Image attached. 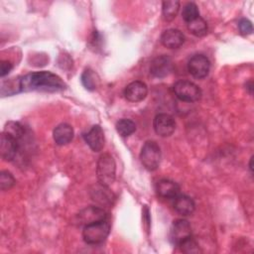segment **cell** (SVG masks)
<instances>
[{"label":"cell","instance_id":"obj_16","mask_svg":"<svg viewBox=\"0 0 254 254\" xmlns=\"http://www.w3.org/2000/svg\"><path fill=\"white\" fill-rule=\"evenodd\" d=\"M156 191L164 198H175L180 193V187L177 183L164 179L157 183Z\"/></svg>","mask_w":254,"mask_h":254},{"label":"cell","instance_id":"obj_3","mask_svg":"<svg viewBox=\"0 0 254 254\" xmlns=\"http://www.w3.org/2000/svg\"><path fill=\"white\" fill-rule=\"evenodd\" d=\"M116 165L113 157L108 154H102L98 161L96 167V175L98 183L103 186H110L115 180Z\"/></svg>","mask_w":254,"mask_h":254},{"label":"cell","instance_id":"obj_15","mask_svg":"<svg viewBox=\"0 0 254 254\" xmlns=\"http://www.w3.org/2000/svg\"><path fill=\"white\" fill-rule=\"evenodd\" d=\"M185 42L184 34L178 29H168L161 36V43L169 49H178Z\"/></svg>","mask_w":254,"mask_h":254},{"label":"cell","instance_id":"obj_19","mask_svg":"<svg viewBox=\"0 0 254 254\" xmlns=\"http://www.w3.org/2000/svg\"><path fill=\"white\" fill-rule=\"evenodd\" d=\"M22 91L21 77H12L9 79H2L1 81V95L9 96Z\"/></svg>","mask_w":254,"mask_h":254},{"label":"cell","instance_id":"obj_26","mask_svg":"<svg viewBox=\"0 0 254 254\" xmlns=\"http://www.w3.org/2000/svg\"><path fill=\"white\" fill-rule=\"evenodd\" d=\"M15 185V179L8 171L0 173V189L1 190H8Z\"/></svg>","mask_w":254,"mask_h":254},{"label":"cell","instance_id":"obj_21","mask_svg":"<svg viewBox=\"0 0 254 254\" xmlns=\"http://www.w3.org/2000/svg\"><path fill=\"white\" fill-rule=\"evenodd\" d=\"M81 82L86 89L94 90L99 84V77L94 70L87 68L81 74Z\"/></svg>","mask_w":254,"mask_h":254},{"label":"cell","instance_id":"obj_27","mask_svg":"<svg viewBox=\"0 0 254 254\" xmlns=\"http://www.w3.org/2000/svg\"><path fill=\"white\" fill-rule=\"evenodd\" d=\"M179 246H181L182 250L184 252H186V253H197L199 251L197 243L191 237H190L187 240H185Z\"/></svg>","mask_w":254,"mask_h":254},{"label":"cell","instance_id":"obj_29","mask_svg":"<svg viewBox=\"0 0 254 254\" xmlns=\"http://www.w3.org/2000/svg\"><path fill=\"white\" fill-rule=\"evenodd\" d=\"M12 67H13V65L9 61H1V64H0L1 77H4L5 75H7L10 72V70L12 69Z\"/></svg>","mask_w":254,"mask_h":254},{"label":"cell","instance_id":"obj_8","mask_svg":"<svg viewBox=\"0 0 254 254\" xmlns=\"http://www.w3.org/2000/svg\"><path fill=\"white\" fill-rule=\"evenodd\" d=\"M190 237H191V226L188 220L177 219L173 222L170 231V238L174 244L179 246Z\"/></svg>","mask_w":254,"mask_h":254},{"label":"cell","instance_id":"obj_7","mask_svg":"<svg viewBox=\"0 0 254 254\" xmlns=\"http://www.w3.org/2000/svg\"><path fill=\"white\" fill-rule=\"evenodd\" d=\"M104 219H107V213L103 208L98 206H87L81 209L76 215L77 223L82 226H86Z\"/></svg>","mask_w":254,"mask_h":254},{"label":"cell","instance_id":"obj_30","mask_svg":"<svg viewBox=\"0 0 254 254\" xmlns=\"http://www.w3.org/2000/svg\"><path fill=\"white\" fill-rule=\"evenodd\" d=\"M252 160H253V158L251 157V159H250V164H249V168H250L251 171H252Z\"/></svg>","mask_w":254,"mask_h":254},{"label":"cell","instance_id":"obj_25","mask_svg":"<svg viewBox=\"0 0 254 254\" xmlns=\"http://www.w3.org/2000/svg\"><path fill=\"white\" fill-rule=\"evenodd\" d=\"M4 132L8 133L9 135L13 136L14 138H16L18 141L24 136L25 134V130L24 127L18 123V122H14V121H9L6 125H5V129Z\"/></svg>","mask_w":254,"mask_h":254},{"label":"cell","instance_id":"obj_9","mask_svg":"<svg viewBox=\"0 0 254 254\" xmlns=\"http://www.w3.org/2000/svg\"><path fill=\"white\" fill-rule=\"evenodd\" d=\"M153 127L159 136L169 137L176 129V122L172 115L167 113H159L154 118Z\"/></svg>","mask_w":254,"mask_h":254},{"label":"cell","instance_id":"obj_5","mask_svg":"<svg viewBox=\"0 0 254 254\" xmlns=\"http://www.w3.org/2000/svg\"><path fill=\"white\" fill-rule=\"evenodd\" d=\"M173 91L175 95L185 102H195L201 98L200 88L193 82L189 80H178L174 86Z\"/></svg>","mask_w":254,"mask_h":254},{"label":"cell","instance_id":"obj_13","mask_svg":"<svg viewBox=\"0 0 254 254\" xmlns=\"http://www.w3.org/2000/svg\"><path fill=\"white\" fill-rule=\"evenodd\" d=\"M148 94V87L143 81H133L129 83L124 89V96L130 102H139L146 98Z\"/></svg>","mask_w":254,"mask_h":254},{"label":"cell","instance_id":"obj_2","mask_svg":"<svg viewBox=\"0 0 254 254\" xmlns=\"http://www.w3.org/2000/svg\"><path fill=\"white\" fill-rule=\"evenodd\" d=\"M110 232V223L107 219L88 224L83 227L82 237L87 244L102 243Z\"/></svg>","mask_w":254,"mask_h":254},{"label":"cell","instance_id":"obj_11","mask_svg":"<svg viewBox=\"0 0 254 254\" xmlns=\"http://www.w3.org/2000/svg\"><path fill=\"white\" fill-rule=\"evenodd\" d=\"M173 70V62L166 55L156 57L150 65V72L156 77H165Z\"/></svg>","mask_w":254,"mask_h":254},{"label":"cell","instance_id":"obj_24","mask_svg":"<svg viewBox=\"0 0 254 254\" xmlns=\"http://www.w3.org/2000/svg\"><path fill=\"white\" fill-rule=\"evenodd\" d=\"M182 17L183 19L189 23L192 20H194L195 18L199 17V11H198V8L197 6L192 3V2H190V3H187L184 8H183V12H182Z\"/></svg>","mask_w":254,"mask_h":254},{"label":"cell","instance_id":"obj_4","mask_svg":"<svg viewBox=\"0 0 254 254\" xmlns=\"http://www.w3.org/2000/svg\"><path fill=\"white\" fill-rule=\"evenodd\" d=\"M161 148L155 141H147L140 152L142 165L149 171H155L161 162Z\"/></svg>","mask_w":254,"mask_h":254},{"label":"cell","instance_id":"obj_28","mask_svg":"<svg viewBox=\"0 0 254 254\" xmlns=\"http://www.w3.org/2000/svg\"><path fill=\"white\" fill-rule=\"evenodd\" d=\"M238 28H239L240 33H241L243 36L250 35V34H252V32H253L252 23H251L248 19H245V18L241 19V20L238 22Z\"/></svg>","mask_w":254,"mask_h":254},{"label":"cell","instance_id":"obj_17","mask_svg":"<svg viewBox=\"0 0 254 254\" xmlns=\"http://www.w3.org/2000/svg\"><path fill=\"white\" fill-rule=\"evenodd\" d=\"M53 137L57 145H60V146L66 145L73 138V129L69 124L62 123L55 128Z\"/></svg>","mask_w":254,"mask_h":254},{"label":"cell","instance_id":"obj_18","mask_svg":"<svg viewBox=\"0 0 254 254\" xmlns=\"http://www.w3.org/2000/svg\"><path fill=\"white\" fill-rule=\"evenodd\" d=\"M174 207L177 210V212L184 216H187L190 215L194 211L195 204L190 196L186 194H178L175 197Z\"/></svg>","mask_w":254,"mask_h":254},{"label":"cell","instance_id":"obj_23","mask_svg":"<svg viewBox=\"0 0 254 254\" xmlns=\"http://www.w3.org/2000/svg\"><path fill=\"white\" fill-rule=\"evenodd\" d=\"M116 131L122 137H128L136 131V124L130 119H120L116 123Z\"/></svg>","mask_w":254,"mask_h":254},{"label":"cell","instance_id":"obj_14","mask_svg":"<svg viewBox=\"0 0 254 254\" xmlns=\"http://www.w3.org/2000/svg\"><path fill=\"white\" fill-rule=\"evenodd\" d=\"M90 196L95 202L106 206L112 205L113 200L115 199L114 194L109 190L108 187L99 183L98 185L93 186V188L90 190Z\"/></svg>","mask_w":254,"mask_h":254},{"label":"cell","instance_id":"obj_12","mask_svg":"<svg viewBox=\"0 0 254 254\" xmlns=\"http://www.w3.org/2000/svg\"><path fill=\"white\" fill-rule=\"evenodd\" d=\"M83 139L93 152H99L104 146V132L99 125L92 126L83 134Z\"/></svg>","mask_w":254,"mask_h":254},{"label":"cell","instance_id":"obj_10","mask_svg":"<svg viewBox=\"0 0 254 254\" xmlns=\"http://www.w3.org/2000/svg\"><path fill=\"white\" fill-rule=\"evenodd\" d=\"M19 150V141L6 132L1 134L0 153L5 161H12Z\"/></svg>","mask_w":254,"mask_h":254},{"label":"cell","instance_id":"obj_1","mask_svg":"<svg viewBox=\"0 0 254 254\" xmlns=\"http://www.w3.org/2000/svg\"><path fill=\"white\" fill-rule=\"evenodd\" d=\"M21 84L22 91L38 90L55 92L65 88V83L59 75L47 70L35 71L21 76Z\"/></svg>","mask_w":254,"mask_h":254},{"label":"cell","instance_id":"obj_20","mask_svg":"<svg viewBox=\"0 0 254 254\" xmlns=\"http://www.w3.org/2000/svg\"><path fill=\"white\" fill-rule=\"evenodd\" d=\"M180 9V2L177 0L164 1L162 6V14L165 21H172L176 18Z\"/></svg>","mask_w":254,"mask_h":254},{"label":"cell","instance_id":"obj_22","mask_svg":"<svg viewBox=\"0 0 254 254\" xmlns=\"http://www.w3.org/2000/svg\"><path fill=\"white\" fill-rule=\"evenodd\" d=\"M188 29L192 35L196 37H202L207 32V24L203 18L197 17L188 23Z\"/></svg>","mask_w":254,"mask_h":254},{"label":"cell","instance_id":"obj_6","mask_svg":"<svg viewBox=\"0 0 254 254\" xmlns=\"http://www.w3.org/2000/svg\"><path fill=\"white\" fill-rule=\"evenodd\" d=\"M210 69V62L203 55H194L188 63L189 72L195 78H204Z\"/></svg>","mask_w":254,"mask_h":254}]
</instances>
